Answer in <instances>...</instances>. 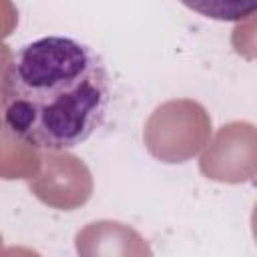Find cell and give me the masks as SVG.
Wrapping results in <instances>:
<instances>
[{"instance_id": "obj_1", "label": "cell", "mask_w": 257, "mask_h": 257, "mask_svg": "<svg viewBox=\"0 0 257 257\" xmlns=\"http://www.w3.org/2000/svg\"><path fill=\"white\" fill-rule=\"evenodd\" d=\"M2 96V120L18 141L42 151H68L102 126L110 76L88 44L42 36L8 60Z\"/></svg>"}, {"instance_id": "obj_2", "label": "cell", "mask_w": 257, "mask_h": 257, "mask_svg": "<svg viewBox=\"0 0 257 257\" xmlns=\"http://www.w3.org/2000/svg\"><path fill=\"white\" fill-rule=\"evenodd\" d=\"M193 12L221 22H241L257 10V0H179Z\"/></svg>"}]
</instances>
